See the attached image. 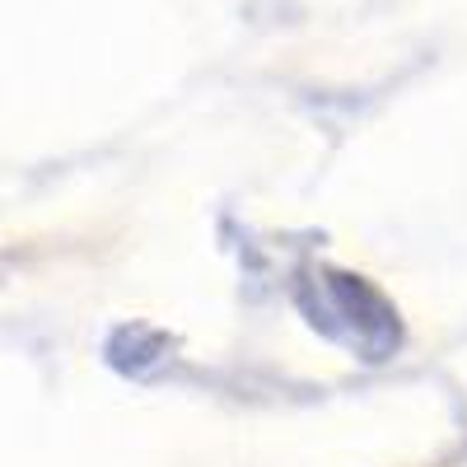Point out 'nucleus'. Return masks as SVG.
I'll return each mask as SVG.
<instances>
[]
</instances>
